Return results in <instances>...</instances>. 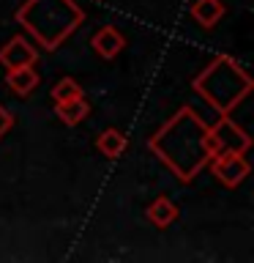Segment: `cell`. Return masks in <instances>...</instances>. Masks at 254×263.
<instances>
[{
  "label": "cell",
  "instance_id": "8fae6325",
  "mask_svg": "<svg viewBox=\"0 0 254 263\" xmlns=\"http://www.w3.org/2000/svg\"><path fill=\"white\" fill-rule=\"evenodd\" d=\"M192 16H194L197 25H202V28H213V25H219V20L224 16V3H221V0H194Z\"/></svg>",
  "mask_w": 254,
  "mask_h": 263
},
{
  "label": "cell",
  "instance_id": "5bb4252c",
  "mask_svg": "<svg viewBox=\"0 0 254 263\" xmlns=\"http://www.w3.org/2000/svg\"><path fill=\"white\" fill-rule=\"evenodd\" d=\"M11 126H14V112H8V107L0 104V137H6Z\"/></svg>",
  "mask_w": 254,
  "mask_h": 263
},
{
  "label": "cell",
  "instance_id": "52a82bcc",
  "mask_svg": "<svg viewBox=\"0 0 254 263\" xmlns=\"http://www.w3.org/2000/svg\"><path fill=\"white\" fill-rule=\"evenodd\" d=\"M90 47H93V52L98 58H104V61H112V58H118L123 52V47H126V39H123V33L115 28V25H104L101 30L93 33V39H90Z\"/></svg>",
  "mask_w": 254,
  "mask_h": 263
},
{
  "label": "cell",
  "instance_id": "3957f363",
  "mask_svg": "<svg viewBox=\"0 0 254 263\" xmlns=\"http://www.w3.org/2000/svg\"><path fill=\"white\" fill-rule=\"evenodd\" d=\"M192 88L202 96L205 104H210L219 115H229L238 104L249 96L251 77L238 61L229 55H219L205 66L192 80Z\"/></svg>",
  "mask_w": 254,
  "mask_h": 263
},
{
  "label": "cell",
  "instance_id": "4fadbf2b",
  "mask_svg": "<svg viewBox=\"0 0 254 263\" xmlns=\"http://www.w3.org/2000/svg\"><path fill=\"white\" fill-rule=\"evenodd\" d=\"M49 96H52L55 104H63V102H69V99H77V96H85V93H82V85L74 77H63L52 85Z\"/></svg>",
  "mask_w": 254,
  "mask_h": 263
},
{
  "label": "cell",
  "instance_id": "7a4b0ae2",
  "mask_svg": "<svg viewBox=\"0 0 254 263\" xmlns=\"http://www.w3.org/2000/svg\"><path fill=\"white\" fill-rule=\"evenodd\" d=\"M16 22L41 49H57L85 22V11L74 0H25Z\"/></svg>",
  "mask_w": 254,
  "mask_h": 263
},
{
  "label": "cell",
  "instance_id": "6da1fadb",
  "mask_svg": "<svg viewBox=\"0 0 254 263\" xmlns=\"http://www.w3.org/2000/svg\"><path fill=\"white\" fill-rule=\"evenodd\" d=\"M147 145L180 184H192L197 173L210 162V156H216L210 145V126L194 107H180L153 132Z\"/></svg>",
  "mask_w": 254,
  "mask_h": 263
},
{
  "label": "cell",
  "instance_id": "30bf717a",
  "mask_svg": "<svg viewBox=\"0 0 254 263\" xmlns=\"http://www.w3.org/2000/svg\"><path fill=\"white\" fill-rule=\"evenodd\" d=\"M96 148L101 156H107V159H118V156H123L129 151V137H126V132L110 126L96 137Z\"/></svg>",
  "mask_w": 254,
  "mask_h": 263
},
{
  "label": "cell",
  "instance_id": "277c9868",
  "mask_svg": "<svg viewBox=\"0 0 254 263\" xmlns=\"http://www.w3.org/2000/svg\"><path fill=\"white\" fill-rule=\"evenodd\" d=\"M210 170L219 178V184L235 189L249 178L251 164L246 159V151H219L216 156H210Z\"/></svg>",
  "mask_w": 254,
  "mask_h": 263
},
{
  "label": "cell",
  "instance_id": "7c38bea8",
  "mask_svg": "<svg viewBox=\"0 0 254 263\" xmlns=\"http://www.w3.org/2000/svg\"><path fill=\"white\" fill-rule=\"evenodd\" d=\"M55 107H57V118H60L66 126H77V123H82L90 115V104H88L85 96L69 99V102L55 104Z\"/></svg>",
  "mask_w": 254,
  "mask_h": 263
},
{
  "label": "cell",
  "instance_id": "ba28073f",
  "mask_svg": "<svg viewBox=\"0 0 254 263\" xmlns=\"http://www.w3.org/2000/svg\"><path fill=\"white\" fill-rule=\"evenodd\" d=\"M38 71H36V66H19V69H6V85L11 88V93L16 96H30L33 90L38 88Z\"/></svg>",
  "mask_w": 254,
  "mask_h": 263
},
{
  "label": "cell",
  "instance_id": "8992f818",
  "mask_svg": "<svg viewBox=\"0 0 254 263\" xmlns=\"http://www.w3.org/2000/svg\"><path fill=\"white\" fill-rule=\"evenodd\" d=\"M0 63L6 69H19V66H36L38 63V47L25 36H14L0 47Z\"/></svg>",
  "mask_w": 254,
  "mask_h": 263
},
{
  "label": "cell",
  "instance_id": "5b68a950",
  "mask_svg": "<svg viewBox=\"0 0 254 263\" xmlns=\"http://www.w3.org/2000/svg\"><path fill=\"white\" fill-rule=\"evenodd\" d=\"M210 145L213 151H249L251 137L229 118V115H219V121L210 126Z\"/></svg>",
  "mask_w": 254,
  "mask_h": 263
},
{
  "label": "cell",
  "instance_id": "9c48e42d",
  "mask_svg": "<svg viewBox=\"0 0 254 263\" xmlns=\"http://www.w3.org/2000/svg\"><path fill=\"white\" fill-rule=\"evenodd\" d=\"M147 222L156 228H170V225H175L178 217H180V209L175 205V200H170L167 195H159V197H153V203L147 205Z\"/></svg>",
  "mask_w": 254,
  "mask_h": 263
}]
</instances>
